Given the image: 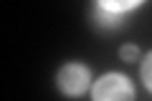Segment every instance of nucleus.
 <instances>
[{"mask_svg": "<svg viewBox=\"0 0 152 101\" xmlns=\"http://www.w3.org/2000/svg\"><path fill=\"white\" fill-rule=\"evenodd\" d=\"M142 78H145V84H147V89L152 91V53L147 56V61H145V66H142Z\"/></svg>", "mask_w": 152, "mask_h": 101, "instance_id": "3", "label": "nucleus"}, {"mask_svg": "<svg viewBox=\"0 0 152 101\" xmlns=\"http://www.w3.org/2000/svg\"><path fill=\"white\" fill-rule=\"evenodd\" d=\"M119 53H122V58H124V61H129V63H132V61H137V56H140V51H137L134 46H124V48L119 51Z\"/></svg>", "mask_w": 152, "mask_h": 101, "instance_id": "4", "label": "nucleus"}, {"mask_svg": "<svg viewBox=\"0 0 152 101\" xmlns=\"http://www.w3.org/2000/svg\"><path fill=\"white\" fill-rule=\"evenodd\" d=\"M91 96H94V101H132L134 99V89H132V84L124 76L112 73L94 84Z\"/></svg>", "mask_w": 152, "mask_h": 101, "instance_id": "1", "label": "nucleus"}, {"mask_svg": "<svg viewBox=\"0 0 152 101\" xmlns=\"http://www.w3.org/2000/svg\"><path fill=\"white\" fill-rule=\"evenodd\" d=\"M89 86V71L79 63H69L58 71V89L66 96H81Z\"/></svg>", "mask_w": 152, "mask_h": 101, "instance_id": "2", "label": "nucleus"}]
</instances>
